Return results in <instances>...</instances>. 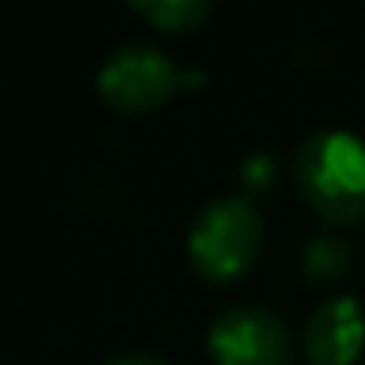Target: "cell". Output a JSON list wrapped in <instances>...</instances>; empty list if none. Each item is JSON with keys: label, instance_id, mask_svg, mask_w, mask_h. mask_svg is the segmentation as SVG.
I'll return each mask as SVG.
<instances>
[{"label": "cell", "instance_id": "obj_3", "mask_svg": "<svg viewBox=\"0 0 365 365\" xmlns=\"http://www.w3.org/2000/svg\"><path fill=\"white\" fill-rule=\"evenodd\" d=\"M182 86L179 68L172 58L150 43H125L111 51L97 72V93L108 111L122 118H143L154 115L172 101V93Z\"/></svg>", "mask_w": 365, "mask_h": 365}, {"label": "cell", "instance_id": "obj_8", "mask_svg": "<svg viewBox=\"0 0 365 365\" xmlns=\"http://www.w3.org/2000/svg\"><path fill=\"white\" fill-rule=\"evenodd\" d=\"M240 182H244V197H262L272 190L276 182V161L269 154H251L244 165H240Z\"/></svg>", "mask_w": 365, "mask_h": 365}, {"label": "cell", "instance_id": "obj_2", "mask_svg": "<svg viewBox=\"0 0 365 365\" xmlns=\"http://www.w3.org/2000/svg\"><path fill=\"white\" fill-rule=\"evenodd\" d=\"M262 240H265V222L255 201L237 194L212 197L190 222L187 258L205 283L226 287L258 262Z\"/></svg>", "mask_w": 365, "mask_h": 365}, {"label": "cell", "instance_id": "obj_10", "mask_svg": "<svg viewBox=\"0 0 365 365\" xmlns=\"http://www.w3.org/2000/svg\"><path fill=\"white\" fill-rule=\"evenodd\" d=\"M361 365H365V361H361Z\"/></svg>", "mask_w": 365, "mask_h": 365}, {"label": "cell", "instance_id": "obj_5", "mask_svg": "<svg viewBox=\"0 0 365 365\" xmlns=\"http://www.w3.org/2000/svg\"><path fill=\"white\" fill-rule=\"evenodd\" d=\"M301 347L308 365H361L365 351V308L358 297H326L304 322Z\"/></svg>", "mask_w": 365, "mask_h": 365}, {"label": "cell", "instance_id": "obj_6", "mask_svg": "<svg viewBox=\"0 0 365 365\" xmlns=\"http://www.w3.org/2000/svg\"><path fill=\"white\" fill-rule=\"evenodd\" d=\"M129 11L168 36H190L212 19L208 0H129Z\"/></svg>", "mask_w": 365, "mask_h": 365}, {"label": "cell", "instance_id": "obj_7", "mask_svg": "<svg viewBox=\"0 0 365 365\" xmlns=\"http://www.w3.org/2000/svg\"><path fill=\"white\" fill-rule=\"evenodd\" d=\"M354 265V247L336 233H319L301 247V276L312 287H333L340 283Z\"/></svg>", "mask_w": 365, "mask_h": 365}, {"label": "cell", "instance_id": "obj_4", "mask_svg": "<svg viewBox=\"0 0 365 365\" xmlns=\"http://www.w3.org/2000/svg\"><path fill=\"white\" fill-rule=\"evenodd\" d=\"M208 354L215 365H290V326L258 304H233L208 326Z\"/></svg>", "mask_w": 365, "mask_h": 365}, {"label": "cell", "instance_id": "obj_9", "mask_svg": "<svg viewBox=\"0 0 365 365\" xmlns=\"http://www.w3.org/2000/svg\"><path fill=\"white\" fill-rule=\"evenodd\" d=\"M104 365H168V361L158 358V354H118V358H111Z\"/></svg>", "mask_w": 365, "mask_h": 365}, {"label": "cell", "instance_id": "obj_1", "mask_svg": "<svg viewBox=\"0 0 365 365\" xmlns=\"http://www.w3.org/2000/svg\"><path fill=\"white\" fill-rule=\"evenodd\" d=\"M301 201L329 226L365 222V140L340 129L312 133L290 161Z\"/></svg>", "mask_w": 365, "mask_h": 365}]
</instances>
